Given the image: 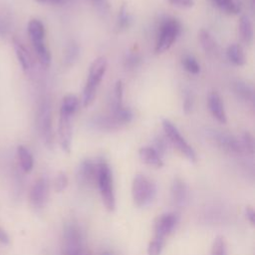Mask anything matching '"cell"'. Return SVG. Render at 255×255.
<instances>
[{
	"mask_svg": "<svg viewBox=\"0 0 255 255\" xmlns=\"http://www.w3.org/2000/svg\"><path fill=\"white\" fill-rule=\"evenodd\" d=\"M107 69L108 61L105 57H98L92 62L89 69L88 79L83 90L82 105L84 108H88L94 103L97 91L106 75Z\"/></svg>",
	"mask_w": 255,
	"mask_h": 255,
	"instance_id": "cell-1",
	"label": "cell"
},
{
	"mask_svg": "<svg viewBox=\"0 0 255 255\" xmlns=\"http://www.w3.org/2000/svg\"><path fill=\"white\" fill-rule=\"evenodd\" d=\"M97 165H98L97 184L99 186L103 202L109 211H114L116 207V197H115L114 180H113V173H112L111 167L104 158H100L97 161Z\"/></svg>",
	"mask_w": 255,
	"mask_h": 255,
	"instance_id": "cell-2",
	"label": "cell"
},
{
	"mask_svg": "<svg viewBox=\"0 0 255 255\" xmlns=\"http://www.w3.org/2000/svg\"><path fill=\"white\" fill-rule=\"evenodd\" d=\"M181 31V25L177 19L167 18L159 27L154 46L155 54H162L170 49Z\"/></svg>",
	"mask_w": 255,
	"mask_h": 255,
	"instance_id": "cell-3",
	"label": "cell"
},
{
	"mask_svg": "<svg viewBox=\"0 0 255 255\" xmlns=\"http://www.w3.org/2000/svg\"><path fill=\"white\" fill-rule=\"evenodd\" d=\"M163 131L165 133L168 141L181 153L183 154L189 161L196 162L197 156L192 148V146L186 141V139L182 136L176 126L168 119H163L161 122Z\"/></svg>",
	"mask_w": 255,
	"mask_h": 255,
	"instance_id": "cell-4",
	"label": "cell"
},
{
	"mask_svg": "<svg viewBox=\"0 0 255 255\" xmlns=\"http://www.w3.org/2000/svg\"><path fill=\"white\" fill-rule=\"evenodd\" d=\"M155 185L146 175L138 173L133 177L131 184V195L137 206L149 203L155 195Z\"/></svg>",
	"mask_w": 255,
	"mask_h": 255,
	"instance_id": "cell-5",
	"label": "cell"
},
{
	"mask_svg": "<svg viewBox=\"0 0 255 255\" xmlns=\"http://www.w3.org/2000/svg\"><path fill=\"white\" fill-rule=\"evenodd\" d=\"M39 129L45 144L51 148L54 144V132L52 128V112L50 104L45 102L41 106L39 114Z\"/></svg>",
	"mask_w": 255,
	"mask_h": 255,
	"instance_id": "cell-6",
	"label": "cell"
},
{
	"mask_svg": "<svg viewBox=\"0 0 255 255\" xmlns=\"http://www.w3.org/2000/svg\"><path fill=\"white\" fill-rule=\"evenodd\" d=\"M98 165L90 158L84 159L77 170V180L79 184L86 187H93L97 182Z\"/></svg>",
	"mask_w": 255,
	"mask_h": 255,
	"instance_id": "cell-7",
	"label": "cell"
},
{
	"mask_svg": "<svg viewBox=\"0 0 255 255\" xmlns=\"http://www.w3.org/2000/svg\"><path fill=\"white\" fill-rule=\"evenodd\" d=\"M72 117L60 115L58 125V136L61 148L66 152H71L72 137H73V127L71 124Z\"/></svg>",
	"mask_w": 255,
	"mask_h": 255,
	"instance_id": "cell-8",
	"label": "cell"
},
{
	"mask_svg": "<svg viewBox=\"0 0 255 255\" xmlns=\"http://www.w3.org/2000/svg\"><path fill=\"white\" fill-rule=\"evenodd\" d=\"M49 185L45 177H39L30 189L29 199L35 208H42L48 198Z\"/></svg>",
	"mask_w": 255,
	"mask_h": 255,
	"instance_id": "cell-9",
	"label": "cell"
},
{
	"mask_svg": "<svg viewBox=\"0 0 255 255\" xmlns=\"http://www.w3.org/2000/svg\"><path fill=\"white\" fill-rule=\"evenodd\" d=\"M178 216L174 212H167L159 215L154 222V237L163 239L175 227Z\"/></svg>",
	"mask_w": 255,
	"mask_h": 255,
	"instance_id": "cell-10",
	"label": "cell"
},
{
	"mask_svg": "<svg viewBox=\"0 0 255 255\" xmlns=\"http://www.w3.org/2000/svg\"><path fill=\"white\" fill-rule=\"evenodd\" d=\"M213 138L216 144L226 152L236 154L243 152L241 141L237 137L228 132L215 131L213 133Z\"/></svg>",
	"mask_w": 255,
	"mask_h": 255,
	"instance_id": "cell-11",
	"label": "cell"
},
{
	"mask_svg": "<svg viewBox=\"0 0 255 255\" xmlns=\"http://www.w3.org/2000/svg\"><path fill=\"white\" fill-rule=\"evenodd\" d=\"M65 241L67 247V255L82 254V236L78 226L75 224H70L66 227Z\"/></svg>",
	"mask_w": 255,
	"mask_h": 255,
	"instance_id": "cell-12",
	"label": "cell"
},
{
	"mask_svg": "<svg viewBox=\"0 0 255 255\" xmlns=\"http://www.w3.org/2000/svg\"><path fill=\"white\" fill-rule=\"evenodd\" d=\"M208 108L212 117L221 124H226L227 116L220 95L217 92H211L208 96Z\"/></svg>",
	"mask_w": 255,
	"mask_h": 255,
	"instance_id": "cell-13",
	"label": "cell"
},
{
	"mask_svg": "<svg viewBox=\"0 0 255 255\" xmlns=\"http://www.w3.org/2000/svg\"><path fill=\"white\" fill-rule=\"evenodd\" d=\"M187 196V188L184 181L176 177L173 179V182L170 187V198L171 202L175 206H181L186 200Z\"/></svg>",
	"mask_w": 255,
	"mask_h": 255,
	"instance_id": "cell-14",
	"label": "cell"
},
{
	"mask_svg": "<svg viewBox=\"0 0 255 255\" xmlns=\"http://www.w3.org/2000/svg\"><path fill=\"white\" fill-rule=\"evenodd\" d=\"M138 156L140 160L147 165L157 167V168L163 166L161 155L152 146L140 147L138 150Z\"/></svg>",
	"mask_w": 255,
	"mask_h": 255,
	"instance_id": "cell-15",
	"label": "cell"
},
{
	"mask_svg": "<svg viewBox=\"0 0 255 255\" xmlns=\"http://www.w3.org/2000/svg\"><path fill=\"white\" fill-rule=\"evenodd\" d=\"M198 40L204 52L210 56L215 55L218 51V45L212 35L205 29H200L198 32Z\"/></svg>",
	"mask_w": 255,
	"mask_h": 255,
	"instance_id": "cell-16",
	"label": "cell"
},
{
	"mask_svg": "<svg viewBox=\"0 0 255 255\" xmlns=\"http://www.w3.org/2000/svg\"><path fill=\"white\" fill-rule=\"evenodd\" d=\"M238 30L241 40L245 44L250 45L253 42V25L247 15H242L240 17L238 23Z\"/></svg>",
	"mask_w": 255,
	"mask_h": 255,
	"instance_id": "cell-17",
	"label": "cell"
},
{
	"mask_svg": "<svg viewBox=\"0 0 255 255\" xmlns=\"http://www.w3.org/2000/svg\"><path fill=\"white\" fill-rule=\"evenodd\" d=\"M13 47L22 69L24 71H28L31 68V58L26 47L16 37L13 38Z\"/></svg>",
	"mask_w": 255,
	"mask_h": 255,
	"instance_id": "cell-18",
	"label": "cell"
},
{
	"mask_svg": "<svg viewBox=\"0 0 255 255\" xmlns=\"http://www.w3.org/2000/svg\"><path fill=\"white\" fill-rule=\"evenodd\" d=\"M212 3L223 13L228 15H237L242 10L241 0H211Z\"/></svg>",
	"mask_w": 255,
	"mask_h": 255,
	"instance_id": "cell-19",
	"label": "cell"
},
{
	"mask_svg": "<svg viewBox=\"0 0 255 255\" xmlns=\"http://www.w3.org/2000/svg\"><path fill=\"white\" fill-rule=\"evenodd\" d=\"M80 105V100L75 95H67L63 98L61 106H60V115L73 117V115L77 112Z\"/></svg>",
	"mask_w": 255,
	"mask_h": 255,
	"instance_id": "cell-20",
	"label": "cell"
},
{
	"mask_svg": "<svg viewBox=\"0 0 255 255\" xmlns=\"http://www.w3.org/2000/svg\"><path fill=\"white\" fill-rule=\"evenodd\" d=\"M233 90L238 98L242 99L245 102H253L254 90L250 84L242 80H237L236 82H234Z\"/></svg>",
	"mask_w": 255,
	"mask_h": 255,
	"instance_id": "cell-21",
	"label": "cell"
},
{
	"mask_svg": "<svg viewBox=\"0 0 255 255\" xmlns=\"http://www.w3.org/2000/svg\"><path fill=\"white\" fill-rule=\"evenodd\" d=\"M17 155L22 170L30 172L34 166V158L31 151L25 145L21 144L17 147Z\"/></svg>",
	"mask_w": 255,
	"mask_h": 255,
	"instance_id": "cell-22",
	"label": "cell"
},
{
	"mask_svg": "<svg viewBox=\"0 0 255 255\" xmlns=\"http://www.w3.org/2000/svg\"><path fill=\"white\" fill-rule=\"evenodd\" d=\"M227 58L228 60L234 64L235 66L241 67L246 63V57L243 51V48L239 44H231L228 46L227 51Z\"/></svg>",
	"mask_w": 255,
	"mask_h": 255,
	"instance_id": "cell-23",
	"label": "cell"
},
{
	"mask_svg": "<svg viewBox=\"0 0 255 255\" xmlns=\"http://www.w3.org/2000/svg\"><path fill=\"white\" fill-rule=\"evenodd\" d=\"M28 34L31 42L44 41L45 39V27L43 23L38 19H31L28 23Z\"/></svg>",
	"mask_w": 255,
	"mask_h": 255,
	"instance_id": "cell-24",
	"label": "cell"
},
{
	"mask_svg": "<svg viewBox=\"0 0 255 255\" xmlns=\"http://www.w3.org/2000/svg\"><path fill=\"white\" fill-rule=\"evenodd\" d=\"M34 50L37 54L38 60L41 63V65L45 68H48L51 64V53L49 49L47 48L45 41H38L32 43Z\"/></svg>",
	"mask_w": 255,
	"mask_h": 255,
	"instance_id": "cell-25",
	"label": "cell"
},
{
	"mask_svg": "<svg viewBox=\"0 0 255 255\" xmlns=\"http://www.w3.org/2000/svg\"><path fill=\"white\" fill-rule=\"evenodd\" d=\"M80 54V48L77 42L70 41L66 46L65 53H64V64L67 67L73 66L76 61L78 60Z\"/></svg>",
	"mask_w": 255,
	"mask_h": 255,
	"instance_id": "cell-26",
	"label": "cell"
},
{
	"mask_svg": "<svg viewBox=\"0 0 255 255\" xmlns=\"http://www.w3.org/2000/svg\"><path fill=\"white\" fill-rule=\"evenodd\" d=\"M131 23H132V17L128 9V6L126 4H123L118 13L117 28L120 31H124V30L128 29L130 27Z\"/></svg>",
	"mask_w": 255,
	"mask_h": 255,
	"instance_id": "cell-27",
	"label": "cell"
},
{
	"mask_svg": "<svg viewBox=\"0 0 255 255\" xmlns=\"http://www.w3.org/2000/svg\"><path fill=\"white\" fill-rule=\"evenodd\" d=\"M181 65L183 69L190 74L197 75L200 72V65L192 55H184L181 59Z\"/></svg>",
	"mask_w": 255,
	"mask_h": 255,
	"instance_id": "cell-28",
	"label": "cell"
},
{
	"mask_svg": "<svg viewBox=\"0 0 255 255\" xmlns=\"http://www.w3.org/2000/svg\"><path fill=\"white\" fill-rule=\"evenodd\" d=\"M124 99V85L121 80H118L116 82L115 88H114V102H113V111L121 109L124 107L123 103Z\"/></svg>",
	"mask_w": 255,
	"mask_h": 255,
	"instance_id": "cell-29",
	"label": "cell"
},
{
	"mask_svg": "<svg viewBox=\"0 0 255 255\" xmlns=\"http://www.w3.org/2000/svg\"><path fill=\"white\" fill-rule=\"evenodd\" d=\"M140 63H141V56L136 51H129V53L127 54L124 61V65L128 70H133L137 68Z\"/></svg>",
	"mask_w": 255,
	"mask_h": 255,
	"instance_id": "cell-30",
	"label": "cell"
},
{
	"mask_svg": "<svg viewBox=\"0 0 255 255\" xmlns=\"http://www.w3.org/2000/svg\"><path fill=\"white\" fill-rule=\"evenodd\" d=\"M210 255H226V243L223 236H216L213 240Z\"/></svg>",
	"mask_w": 255,
	"mask_h": 255,
	"instance_id": "cell-31",
	"label": "cell"
},
{
	"mask_svg": "<svg viewBox=\"0 0 255 255\" xmlns=\"http://www.w3.org/2000/svg\"><path fill=\"white\" fill-rule=\"evenodd\" d=\"M240 141H241L243 151L252 155L254 153V138H253V135L250 132L245 131L242 134V138H241Z\"/></svg>",
	"mask_w": 255,
	"mask_h": 255,
	"instance_id": "cell-32",
	"label": "cell"
},
{
	"mask_svg": "<svg viewBox=\"0 0 255 255\" xmlns=\"http://www.w3.org/2000/svg\"><path fill=\"white\" fill-rule=\"evenodd\" d=\"M163 239L154 237L147 246V255H160L163 249Z\"/></svg>",
	"mask_w": 255,
	"mask_h": 255,
	"instance_id": "cell-33",
	"label": "cell"
},
{
	"mask_svg": "<svg viewBox=\"0 0 255 255\" xmlns=\"http://www.w3.org/2000/svg\"><path fill=\"white\" fill-rule=\"evenodd\" d=\"M68 185V176L64 171H60L55 178L54 188L57 192H62Z\"/></svg>",
	"mask_w": 255,
	"mask_h": 255,
	"instance_id": "cell-34",
	"label": "cell"
},
{
	"mask_svg": "<svg viewBox=\"0 0 255 255\" xmlns=\"http://www.w3.org/2000/svg\"><path fill=\"white\" fill-rule=\"evenodd\" d=\"M95 8L99 11V13L106 14L110 10V4L108 0H91Z\"/></svg>",
	"mask_w": 255,
	"mask_h": 255,
	"instance_id": "cell-35",
	"label": "cell"
},
{
	"mask_svg": "<svg viewBox=\"0 0 255 255\" xmlns=\"http://www.w3.org/2000/svg\"><path fill=\"white\" fill-rule=\"evenodd\" d=\"M183 111L185 114H189L192 111L193 108V98L190 93H185L183 97Z\"/></svg>",
	"mask_w": 255,
	"mask_h": 255,
	"instance_id": "cell-36",
	"label": "cell"
},
{
	"mask_svg": "<svg viewBox=\"0 0 255 255\" xmlns=\"http://www.w3.org/2000/svg\"><path fill=\"white\" fill-rule=\"evenodd\" d=\"M172 5L180 8H191L194 5V0H168Z\"/></svg>",
	"mask_w": 255,
	"mask_h": 255,
	"instance_id": "cell-37",
	"label": "cell"
},
{
	"mask_svg": "<svg viewBox=\"0 0 255 255\" xmlns=\"http://www.w3.org/2000/svg\"><path fill=\"white\" fill-rule=\"evenodd\" d=\"M161 156H162V154L165 152V150H166V142H165V140L163 139V138H156L155 139V144H154V146H152Z\"/></svg>",
	"mask_w": 255,
	"mask_h": 255,
	"instance_id": "cell-38",
	"label": "cell"
},
{
	"mask_svg": "<svg viewBox=\"0 0 255 255\" xmlns=\"http://www.w3.org/2000/svg\"><path fill=\"white\" fill-rule=\"evenodd\" d=\"M9 23L5 17L0 16V36L4 37L8 33Z\"/></svg>",
	"mask_w": 255,
	"mask_h": 255,
	"instance_id": "cell-39",
	"label": "cell"
},
{
	"mask_svg": "<svg viewBox=\"0 0 255 255\" xmlns=\"http://www.w3.org/2000/svg\"><path fill=\"white\" fill-rule=\"evenodd\" d=\"M245 214H246V217H247V219L249 220V222H250L252 225H254V223H255V212H254L253 207L250 206V205L246 206V208H245Z\"/></svg>",
	"mask_w": 255,
	"mask_h": 255,
	"instance_id": "cell-40",
	"label": "cell"
},
{
	"mask_svg": "<svg viewBox=\"0 0 255 255\" xmlns=\"http://www.w3.org/2000/svg\"><path fill=\"white\" fill-rule=\"evenodd\" d=\"M9 242H10V237L8 233L2 227H0V243L6 245V244H9Z\"/></svg>",
	"mask_w": 255,
	"mask_h": 255,
	"instance_id": "cell-41",
	"label": "cell"
},
{
	"mask_svg": "<svg viewBox=\"0 0 255 255\" xmlns=\"http://www.w3.org/2000/svg\"><path fill=\"white\" fill-rule=\"evenodd\" d=\"M39 3H45V2H49V3H52V4H62V3H65L66 0H35Z\"/></svg>",
	"mask_w": 255,
	"mask_h": 255,
	"instance_id": "cell-42",
	"label": "cell"
},
{
	"mask_svg": "<svg viewBox=\"0 0 255 255\" xmlns=\"http://www.w3.org/2000/svg\"><path fill=\"white\" fill-rule=\"evenodd\" d=\"M250 1V5L253 7L254 6V0H249Z\"/></svg>",
	"mask_w": 255,
	"mask_h": 255,
	"instance_id": "cell-43",
	"label": "cell"
},
{
	"mask_svg": "<svg viewBox=\"0 0 255 255\" xmlns=\"http://www.w3.org/2000/svg\"><path fill=\"white\" fill-rule=\"evenodd\" d=\"M102 255H112L111 253H109V252H104Z\"/></svg>",
	"mask_w": 255,
	"mask_h": 255,
	"instance_id": "cell-44",
	"label": "cell"
},
{
	"mask_svg": "<svg viewBox=\"0 0 255 255\" xmlns=\"http://www.w3.org/2000/svg\"><path fill=\"white\" fill-rule=\"evenodd\" d=\"M67 1H68V0H66V2H67Z\"/></svg>",
	"mask_w": 255,
	"mask_h": 255,
	"instance_id": "cell-45",
	"label": "cell"
}]
</instances>
